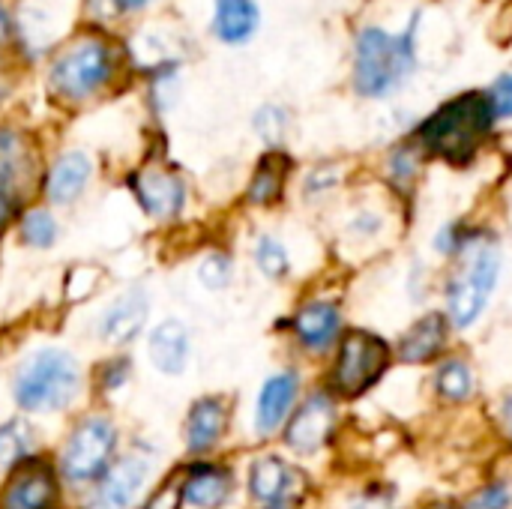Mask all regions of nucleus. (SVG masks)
Returning a JSON list of instances; mask_svg holds the SVG:
<instances>
[{
    "instance_id": "obj_15",
    "label": "nucleus",
    "mask_w": 512,
    "mask_h": 509,
    "mask_svg": "<svg viewBox=\"0 0 512 509\" xmlns=\"http://www.w3.org/2000/svg\"><path fill=\"white\" fill-rule=\"evenodd\" d=\"M195 354V333L180 315H165L144 333V360L162 378H180L189 372Z\"/></svg>"
},
{
    "instance_id": "obj_9",
    "label": "nucleus",
    "mask_w": 512,
    "mask_h": 509,
    "mask_svg": "<svg viewBox=\"0 0 512 509\" xmlns=\"http://www.w3.org/2000/svg\"><path fill=\"white\" fill-rule=\"evenodd\" d=\"M306 474L279 453H255L243 474L249 509H297L306 498Z\"/></svg>"
},
{
    "instance_id": "obj_35",
    "label": "nucleus",
    "mask_w": 512,
    "mask_h": 509,
    "mask_svg": "<svg viewBox=\"0 0 512 509\" xmlns=\"http://www.w3.org/2000/svg\"><path fill=\"white\" fill-rule=\"evenodd\" d=\"M21 201H15L12 195H6L3 189H0V243L12 234V228H15V219H18V213H21Z\"/></svg>"
},
{
    "instance_id": "obj_12",
    "label": "nucleus",
    "mask_w": 512,
    "mask_h": 509,
    "mask_svg": "<svg viewBox=\"0 0 512 509\" xmlns=\"http://www.w3.org/2000/svg\"><path fill=\"white\" fill-rule=\"evenodd\" d=\"M177 471L186 509H228L240 492V474L225 456L180 459Z\"/></svg>"
},
{
    "instance_id": "obj_22",
    "label": "nucleus",
    "mask_w": 512,
    "mask_h": 509,
    "mask_svg": "<svg viewBox=\"0 0 512 509\" xmlns=\"http://www.w3.org/2000/svg\"><path fill=\"white\" fill-rule=\"evenodd\" d=\"M12 234L24 252H51V249H57V243L63 237V225H60L57 210H51L42 201H36V204L30 201L21 207Z\"/></svg>"
},
{
    "instance_id": "obj_4",
    "label": "nucleus",
    "mask_w": 512,
    "mask_h": 509,
    "mask_svg": "<svg viewBox=\"0 0 512 509\" xmlns=\"http://www.w3.org/2000/svg\"><path fill=\"white\" fill-rule=\"evenodd\" d=\"M159 474V450L153 441L132 438L102 474V480L72 509H135Z\"/></svg>"
},
{
    "instance_id": "obj_11",
    "label": "nucleus",
    "mask_w": 512,
    "mask_h": 509,
    "mask_svg": "<svg viewBox=\"0 0 512 509\" xmlns=\"http://www.w3.org/2000/svg\"><path fill=\"white\" fill-rule=\"evenodd\" d=\"M0 509H72L51 450L30 456L0 480Z\"/></svg>"
},
{
    "instance_id": "obj_28",
    "label": "nucleus",
    "mask_w": 512,
    "mask_h": 509,
    "mask_svg": "<svg viewBox=\"0 0 512 509\" xmlns=\"http://www.w3.org/2000/svg\"><path fill=\"white\" fill-rule=\"evenodd\" d=\"M234 276H237L234 258H231V252H225V249H219V246L207 249V252L195 261V279H198V285H201L204 291H210V294L225 291V288L234 282Z\"/></svg>"
},
{
    "instance_id": "obj_30",
    "label": "nucleus",
    "mask_w": 512,
    "mask_h": 509,
    "mask_svg": "<svg viewBox=\"0 0 512 509\" xmlns=\"http://www.w3.org/2000/svg\"><path fill=\"white\" fill-rule=\"evenodd\" d=\"M438 393L450 402H465L474 393V375L462 360H447L438 372Z\"/></svg>"
},
{
    "instance_id": "obj_2",
    "label": "nucleus",
    "mask_w": 512,
    "mask_h": 509,
    "mask_svg": "<svg viewBox=\"0 0 512 509\" xmlns=\"http://www.w3.org/2000/svg\"><path fill=\"white\" fill-rule=\"evenodd\" d=\"M126 447V432L114 408L87 405L66 420L63 435L57 438L51 459L60 474V483L75 507L111 468V462Z\"/></svg>"
},
{
    "instance_id": "obj_37",
    "label": "nucleus",
    "mask_w": 512,
    "mask_h": 509,
    "mask_svg": "<svg viewBox=\"0 0 512 509\" xmlns=\"http://www.w3.org/2000/svg\"><path fill=\"white\" fill-rule=\"evenodd\" d=\"M120 9H138V6H144V3H150V0H114Z\"/></svg>"
},
{
    "instance_id": "obj_21",
    "label": "nucleus",
    "mask_w": 512,
    "mask_h": 509,
    "mask_svg": "<svg viewBox=\"0 0 512 509\" xmlns=\"http://www.w3.org/2000/svg\"><path fill=\"white\" fill-rule=\"evenodd\" d=\"M90 378V405L111 408L135 381V357L129 351H108L87 369Z\"/></svg>"
},
{
    "instance_id": "obj_29",
    "label": "nucleus",
    "mask_w": 512,
    "mask_h": 509,
    "mask_svg": "<svg viewBox=\"0 0 512 509\" xmlns=\"http://www.w3.org/2000/svg\"><path fill=\"white\" fill-rule=\"evenodd\" d=\"M135 509H186L177 465H171L168 471H162V474L156 477V483L147 489V495L141 498V504Z\"/></svg>"
},
{
    "instance_id": "obj_19",
    "label": "nucleus",
    "mask_w": 512,
    "mask_h": 509,
    "mask_svg": "<svg viewBox=\"0 0 512 509\" xmlns=\"http://www.w3.org/2000/svg\"><path fill=\"white\" fill-rule=\"evenodd\" d=\"M39 165L24 132L0 126V189L21 204H30V192L39 189Z\"/></svg>"
},
{
    "instance_id": "obj_24",
    "label": "nucleus",
    "mask_w": 512,
    "mask_h": 509,
    "mask_svg": "<svg viewBox=\"0 0 512 509\" xmlns=\"http://www.w3.org/2000/svg\"><path fill=\"white\" fill-rule=\"evenodd\" d=\"M291 174V159L279 150H270L258 159L249 186H246V204L249 207H273L285 195V183Z\"/></svg>"
},
{
    "instance_id": "obj_5",
    "label": "nucleus",
    "mask_w": 512,
    "mask_h": 509,
    "mask_svg": "<svg viewBox=\"0 0 512 509\" xmlns=\"http://www.w3.org/2000/svg\"><path fill=\"white\" fill-rule=\"evenodd\" d=\"M414 72V24L405 33L366 27L357 39L354 84L363 96H387Z\"/></svg>"
},
{
    "instance_id": "obj_6",
    "label": "nucleus",
    "mask_w": 512,
    "mask_h": 509,
    "mask_svg": "<svg viewBox=\"0 0 512 509\" xmlns=\"http://www.w3.org/2000/svg\"><path fill=\"white\" fill-rule=\"evenodd\" d=\"M126 189L138 213L153 225H177L192 201L186 177L165 162H144L126 174Z\"/></svg>"
},
{
    "instance_id": "obj_31",
    "label": "nucleus",
    "mask_w": 512,
    "mask_h": 509,
    "mask_svg": "<svg viewBox=\"0 0 512 509\" xmlns=\"http://www.w3.org/2000/svg\"><path fill=\"white\" fill-rule=\"evenodd\" d=\"M99 285H102V267H93V264H78L69 270L66 276V285H63V300L78 306L90 297L99 294Z\"/></svg>"
},
{
    "instance_id": "obj_16",
    "label": "nucleus",
    "mask_w": 512,
    "mask_h": 509,
    "mask_svg": "<svg viewBox=\"0 0 512 509\" xmlns=\"http://www.w3.org/2000/svg\"><path fill=\"white\" fill-rule=\"evenodd\" d=\"M93 174L96 165L84 150H63L42 168L36 192L42 204H48L51 210H69L87 195Z\"/></svg>"
},
{
    "instance_id": "obj_7",
    "label": "nucleus",
    "mask_w": 512,
    "mask_h": 509,
    "mask_svg": "<svg viewBox=\"0 0 512 509\" xmlns=\"http://www.w3.org/2000/svg\"><path fill=\"white\" fill-rule=\"evenodd\" d=\"M153 288L132 282L102 303L93 318V336L108 351H129L144 339L153 324Z\"/></svg>"
},
{
    "instance_id": "obj_34",
    "label": "nucleus",
    "mask_w": 512,
    "mask_h": 509,
    "mask_svg": "<svg viewBox=\"0 0 512 509\" xmlns=\"http://www.w3.org/2000/svg\"><path fill=\"white\" fill-rule=\"evenodd\" d=\"M510 507V489L507 486H501V483H495V486H489V489H483L468 509H507Z\"/></svg>"
},
{
    "instance_id": "obj_17",
    "label": "nucleus",
    "mask_w": 512,
    "mask_h": 509,
    "mask_svg": "<svg viewBox=\"0 0 512 509\" xmlns=\"http://www.w3.org/2000/svg\"><path fill=\"white\" fill-rule=\"evenodd\" d=\"M300 405V375L297 369H279L267 375L255 393L252 405V435L258 441H270L282 435L294 408Z\"/></svg>"
},
{
    "instance_id": "obj_36",
    "label": "nucleus",
    "mask_w": 512,
    "mask_h": 509,
    "mask_svg": "<svg viewBox=\"0 0 512 509\" xmlns=\"http://www.w3.org/2000/svg\"><path fill=\"white\" fill-rule=\"evenodd\" d=\"M504 429H507V435L512 438V396L507 399V405H504Z\"/></svg>"
},
{
    "instance_id": "obj_25",
    "label": "nucleus",
    "mask_w": 512,
    "mask_h": 509,
    "mask_svg": "<svg viewBox=\"0 0 512 509\" xmlns=\"http://www.w3.org/2000/svg\"><path fill=\"white\" fill-rule=\"evenodd\" d=\"M447 315L441 312H429L426 318H420L405 336H402V345H399V360L402 363H429L435 360L444 345H447Z\"/></svg>"
},
{
    "instance_id": "obj_1",
    "label": "nucleus",
    "mask_w": 512,
    "mask_h": 509,
    "mask_svg": "<svg viewBox=\"0 0 512 509\" xmlns=\"http://www.w3.org/2000/svg\"><path fill=\"white\" fill-rule=\"evenodd\" d=\"M87 363L63 342L30 345L9 372V399L30 420L72 417L90 405Z\"/></svg>"
},
{
    "instance_id": "obj_13",
    "label": "nucleus",
    "mask_w": 512,
    "mask_h": 509,
    "mask_svg": "<svg viewBox=\"0 0 512 509\" xmlns=\"http://www.w3.org/2000/svg\"><path fill=\"white\" fill-rule=\"evenodd\" d=\"M498 273H501L498 249L480 246L468 258V264L459 270V276L453 279V288H450V321L456 327H471L483 315V309L495 291Z\"/></svg>"
},
{
    "instance_id": "obj_33",
    "label": "nucleus",
    "mask_w": 512,
    "mask_h": 509,
    "mask_svg": "<svg viewBox=\"0 0 512 509\" xmlns=\"http://www.w3.org/2000/svg\"><path fill=\"white\" fill-rule=\"evenodd\" d=\"M486 96H489V105H492L495 117H512V75L498 78Z\"/></svg>"
},
{
    "instance_id": "obj_10",
    "label": "nucleus",
    "mask_w": 512,
    "mask_h": 509,
    "mask_svg": "<svg viewBox=\"0 0 512 509\" xmlns=\"http://www.w3.org/2000/svg\"><path fill=\"white\" fill-rule=\"evenodd\" d=\"M234 429V399L228 393H201L186 405L180 423L183 459L222 456L225 441Z\"/></svg>"
},
{
    "instance_id": "obj_23",
    "label": "nucleus",
    "mask_w": 512,
    "mask_h": 509,
    "mask_svg": "<svg viewBox=\"0 0 512 509\" xmlns=\"http://www.w3.org/2000/svg\"><path fill=\"white\" fill-rule=\"evenodd\" d=\"M42 450H48V447L42 444L36 420H30L24 414L6 417L0 423V480Z\"/></svg>"
},
{
    "instance_id": "obj_3",
    "label": "nucleus",
    "mask_w": 512,
    "mask_h": 509,
    "mask_svg": "<svg viewBox=\"0 0 512 509\" xmlns=\"http://www.w3.org/2000/svg\"><path fill=\"white\" fill-rule=\"evenodd\" d=\"M495 114L486 93H465L453 102L441 105L423 126L420 141L426 150L450 159V162H468L486 132L492 129Z\"/></svg>"
},
{
    "instance_id": "obj_39",
    "label": "nucleus",
    "mask_w": 512,
    "mask_h": 509,
    "mask_svg": "<svg viewBox=\"0 0 512 509\" xmlns=\"http://www.w3.org/2000/svg\"><path fill=\"white\" fill-rule=\"evenodd\" d=\"M432 509H447V507H444V504H435V507H432Z\"/></svg>"
},
{
    "instance_id": "obj_32",
    "label": "nucleus",
    "mask_w": 512,
    "mask_h": 509,
    "mask_svg": "<svg viewBox=\"0 0 512 509\" xmlns=\"http://www.w3.org/2000/svg\"><path fill=\"white\" fill-rule=\"evenodd\" d=\"M255 132L261 135V141H267L273 150L282 144L285 132H288V114L276 105H267L255 114Z\"/></svg>"
},
{
    "instance_id": "obj_14",
    "label": "nucleus",
    "mask_w": 512,
    "mask_h": 509,
    "mask_svg": "<svg viewBox=\"0 0 512 509\" xmlns=\"http://www.w3.org/2000/svg\"><path fill=\"white\" fill-rule=\"evenodd\" d=\"M108 78H111V51L96 39L75 45L51 69V87L72 102L93 96L99 87H105Z\"/></svg>"
},
{
    "instance_id": "obj_20",
    "label": "nucleus",
    "mask_w": 512,
    "mask_h": 509,
    "mask_svg": "<svg viewBox=\"0 0 512 509\" xmlns=\"http://www.w3.org/2000/svg\"><path fill=\"white\" fill-rule=\"evenodd\" d=\"M291 336L309 354H324L342 333V312L333 300H306L288 321Z\"/></svg>"
},
{
    "instance_id": "obj_8",
    "label": "nucleus",
    "mask_w": 512,
    "mask_h": 509,
    "mask_svg": "<svg viewBox=\"0 0 512 509\" xmlns=\"http://www.w3.org/2000/svg\"><path fill=\"white\" fill-rule=\"evenodd\" d=\"M387 363H390V348L381 336L366 330H348L339 339V351L330 372V393L342 399L363 396L372 384H378Z\"/></svg>"
},
{
    "instance_id": "obj_26",
    "label": "nucleus",
    "mask_w": 512,
    "mask_h": 509,
    "mask_svg": "<svg viewBox=\"0 0 512 509\" xmlns=\"http://www.w3.org/2000/svg\"><path fill=\"white\" fill-rule=\"evenodd\" d=\"M258 27V6L252 0H216L213 30L222 42H246Z\"/></svg>"
},
{
    "instance_id": "obj_18",
    "label": "nucleus",
    "mask_w": 512,
    "mask_h": 509,
    "mask_svg": "<svg viewBox=\"0 0 512 509\" xmlns=\"http://www.w3.org/2000/svg\"><path fill=\"white\" fill-rule=\"evenodd\" d=\"M336 429V402L333 393H312L306 396L291 420L282 429V444L288 447V453L294 456H315L333 435Z\"/></svg>"
},
{
    "instance_id": "obj_38",
    "label": "nucleus",
    "mask_w": 512,
    "mask_h": 509,
    "mask_svg": "<svg viewBox=\"0 0 512 509\" xmlns=\"http://www.w3.org/2000/svg\"><path fill=\"white\" fill-rule=\"evenodd\" d=\"M6 39V12L0 9V42Z\"/></svg>"
},
{
    "instance_id": "obj_27",
    "label": "nucleus",
    "mask_w": 512,
    "mask_h": 509,
    "mask_svg": "<svg viewBox=\"0 0 512 509\" xmlns=\"http://www.w3.org/2000/svg\"><path fill=\"white\" fill-rule=\"evenodd\" d=\"M252 264L255 270L270 279V282H282L291 273V255L288 246L276 237V234H258L252 243Z\"/></svg>"
}]
</instances>
